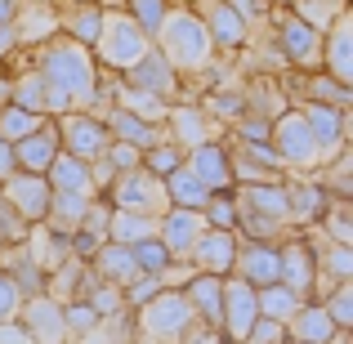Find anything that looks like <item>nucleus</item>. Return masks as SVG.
<instances>
[{"instance_id":"nucleus-8","label":"nucleus","mask_w":353,"mask_h":344,"mask_svg":"<svg viewBox=\"0 0 353 344\" xmlns=\"http://www.w3.org/2000/svg\"><path fill=\"white\" fill-rule=\"evenodd\" d=\"M161 130H165V139H170L179 152H192V148H201V143H215L224 125H219L201 103H170Z\"/></svg>"},{"instance_id":"nucleus-19","label":"nucleus","mask_w":353,"mask_h":344,"mask_svg":"<svg viewBox=\"0 0 353 344\" xmlns=\"http://www.w3.org/2000/svg\"><path fill=\"white\" fill-rule=\"evenodd\" d=\"M206 232V219H201V210H179L170 206L161 219H157V241L165 246V255L170 259H188L192 241Z\"/></svg>"},{"instance_id":"nucleus-52","label":"nucleus","mask_w":353,"mask_h":344,"mask_svg":"<svg viewBox=\"0 0 353 344\" xmlns=\"http://www.w3.org/2000/svg\"><path fill=\"white\" fill-rule=\"evenodd\" d=\"M233 134L241 139V143H268V134H273V121L241 112V117L233 121Z\"/></svg>"},{"instance_id":"nucleus-14","label":"nucleus","mask_w":353,"mask_h":344,"mask_svg":"<svg viewBox=\"0 0 353 344\" xmlns=\"http://www.w3.org/2000/svg\"><path fill=\"white\" fill-rule=\"evenodd\" d=\"M228 152V170H233V183H277L282 179V165H277L273 148L268 143H237L224 148Z\"/></svg>"},{"instance_id":"nucleus-42","label":"nucleus","mask_w":353,"mask_h":344,"mask_svg":"<svg viewBox=\"0 0 353 344\" xmlns=\"http://www.w3.org/2000/svg\"><path fill=\"white\" fill-rule=\"evenodd\" d=\"M45 121H50V117H36V112H27V108H14V103H9L5 112H0V139H5V143H18V139L36 134Z\"/></svg>"},{"instance_id":"nucleus-5","label":"nucleus","mask_w":353,"mask_h":344,"mask_svg":"<svg viewBox=\"0 0 353 344\" xmlns=\"http://www.w3.org/2000/svg\"><path fill=\"white\" fill-rule=\"evenodd\" d=\"M134 313H139L134 331L152 344H179L192 331V322H197V313H192V304H188L183 291H157L152 300Z\"/></svg>"},{"instance_id":"nucleus-63","label":"nucleus","mask_w":353,"mask_h":344,"mask_svg":"<svg viewBox=\"0 0 353 344\" xmlns=\"http://www.w3.org/2000/svg\"><path fill=\"white\" fill-rule=\"evenodd\" d=\"M77 5H94V0H77Z\"/></svg>"},{"instance_id":"nucleus-53","label":"nucleus","mask_w":353,"mask_h":344,"mask_svg":"<svg viewBox=\"0 0 353 344\" xmlns=\"http://www.w3.org/2000/svg\"><path fill=\"white\" fill-rule=\"evenodd\" d=\"M103 152H108V161L117 165V174H125V170H139V165H143V152H139V148H130V143H117V139L103 148Z\"/></svg>"},{"instance_id":"nucleus-23","label":"nucleus","mask_w":353,"mask_h":344,"mask_svg":"<svg viewBox=\"0 0 353 344\" xmlns=\"http://www.w3.org/2000/svg\"><path fill=\"white\" fill-rule=\"evenodd\" d=\"M277 259H282V277H277V282H282L291 295H300V300H313L318 268H313L309 241H300V232H291V241H286V246H277Z\"/></svg>"},{"instance_id":"nucleus-50","label":"nucleus","mask_w":353,"mask_h":344,"mask_svg":"<svg viewBox=\"0 0 353 344\" xmlns=\"http://www.w3.org/2000/svg\"><path fill=\"white\" fill-rule=\"evenodd\" d=\"M130 250H134V264H139V273H161V268L165 264H170V255H165V246H161V241H139V246H130Z\"/></svg>"},{"instance_id":"nucleus-12","label":"nucleus","mask_w":353,"mask_h":344,"mask_svg":"<svg viewBox=\"0 0 353 344\" xmlns=\"http://www.w3.org/2000/svg\"><path fill=\"white\" fill-rule=\"evenodd\" d=\"M18 327L32 336V344H72L63 304H54L50 295H32V300L18 304Z\"/></svg>"},{"instance_id":"nucleus-41","label":"nucleus","mask_w":353,"mask_h":344,"mask_svg":"<svg viewBox=\"0 0 353 344\" xmlns=\"http://www.w3.org/2000/svg\"><path fill=\"white\" fill-rule=\"evenodd\" d=\"M99 14H103V9L99 5H77V9H68V14H63V23H68V41H77V45H94V36H99Z\"/></svg>"},{"instance_id":"nucleus-33","label":"nucleus","mask_w":353,"mask_h":344,"mask_svg":"<svg viewBox=\"0 0 353 344\" xmlns=\"http://www.w3.org/2000/svg\"><path fill=\"white\" fill-rule=\"evenodd\" d=\"M108 219H112V206H108V201H90V210H85V219H81V228L68 237L72 255H77V259H90V255H94V250L108 241Z\"/></svg>"},{"instance_id":"nucleus-35","label":"nucleus","mask_w":353,"mask_h":344,"mask_svg":"<svg viewBox=\"0 0 353 344\" xmlns=\"http://www.w3.org/2000/svg\"><path fill=\"white\" fill-rule=\"evenodd\" d=\"M9 103L27 108V112H36V117H50V99H45L41 72L27 68V72H18V77H9Z\"/></svg>"},{"instance_id":"nucleus-22","label":"nucleus","mask_w":353,"mask_h":344,"mask_svg":"<svg viewBox=\"0 0 353 344\" xmlns=\"http://www.w3.org/2000/svg\"><path fill=\"white\" fill-rule=\"evenodd\" d=\"M286 183V210H291V228H304V224H318L322 210L331 206V192L322 188L313 174H291Z\"/></svg>"},{"instance_id":"nucleus-10","label":"nucleus","mask_w":353,"mask_h":344,"mask_svg":"<svg viewBox=\"0 0 353 344\" xmlns=\"http://www.w3.org/2000/svg\"><path fill=\"white\" fill-rule=\"evenodd\" d=\"M54 130H59V148L72 152V156H81V161H94V156L112 143V139H108V125L99 117H90V112L54 117Z\"/></svg>"},{"instance_id":"nucleus-59","label":"nucleus","mask_w":353,"mask_h":344,"mask_svg":"<svg viewBox=\"0 0 353 344\" xmlns=\"http://www.w3.org/2000/svg\"><path fill=\"white\" fill-rule=\"evenodd\" d=\"M18 18V0H0V27H14Z\"/></svg>"},{"instance_id":"nucleus-13","label":"nucleus","mask_w":353,"mask_h":344,"mask_svg":"<svg viewBox=\"0 0 353 344\" xmlns=\"http://www.w3.org/2000/svg\"><path fill=\"white\" fill-rule=\"evenodd\" d=\"M255 322H259L255 286H246L241 277H224V313H219V336H228V344H241Z\"/></svg>"},{"instance_id":"nucleus-6","label":"nucleus","mask_w":353,"mask_h":344,"mask_svg":"<svg viewBox=\"0 0 353 344\" xmlns=\"http://www.w3.org/2000/svg\"><path fill=\"white\" fill-rule=\"evenodd\" d=\"M273 32H277L282 63H295L300 72H322V32L318 27H309L295 9H277Z\"/></svg>"},{"instance_id":"nucleus-57","label":"nucleus","mask_w":353,"mask_h":344,"mask_svg":"<svg viewBox=\"0 0 353 344\" xmlns=\"http://www.w3.org/2000/svg\"><path fill=\"white\" fill-rule=\"evenodd\" d=\"M0 344H32V336H27L14 318V322H0Z\"/></svg>"},{"instance_id":"nucleus-18","label":"nucleus","mask_w":353,"mask_h":344,"mask_svg":"<svg viewBox=\"0 0 353 344\" xmlns=\"http://www.w3.org/2000/svg\"><path fill=\"white\" fill-rule=\"evenodd\" d=\"M246 286H273L282 277V259H277V246H264V241H237V255H233V273Z\"/></svg>"},{"instance_id":"nucleus-56","label":"nucleus","mask_w":353,"mask_h":344,"mask_svg":"<svg viewBox=\"0 0 353 344\" xmlns=\"http://www.w3.org/2000/svg\"><path fill=\"white\" fill-rule=\"evenodd\" d=\"M179 344H224V336H219L215 327H206V322H192V331Z\"/></svg>"},{"instance_id":"nucleus-31","label":"nucleus","mask_w":353,"mask_h":344,"mask_svg":"<svg viewBox=\"0 0 353 344\" xmlns=\"http://www.w3.org/2000/svg\"><path fill=\"white\" fill-rule=\"evenodd\" d=\"M183 295H188V304H192V313H197V322H206V327L219 331V313H224V277L197 273L188 286H183Z\"/></svg>"},{"instance_id":"nucleus-26","label":"nucleus","mask_w":353,"mask_h":344,"mask_svg":"<svg viewBox=\"0 0 353 344\" xmlns=\"http://www.w3.org/2000/svg\"><path fill=\"white\" fill-rule=\"evenodd\" d=\"M237 210H250V215L277 219V224H291V210H286V183H237Z\"/></svg>"},{"instance_id":"nucleus-49","label":"nucleus","mask_w":353,"mask_h":344,"mask_svg":"<svg viewBox=\"0 0 353 344\" xmlns=\"http://www.w3.org/2000/svg\"><path fill=\"white\" fill-rule=\"evenodd\" d=\"M206 112L224 125V121H237L241 112H246V99H241V90H219V94H210Z\"/></svg>"},{"instance_id":"nucleus-37","label":"nucleus","mask_w":353,"mask_h":344,"mask_svg":"<svg viewBox=\"0 0 353 344\" xmlns=\"http://www.w3.org/2000/svg\"><path fill=\"white\" fill-rule=\"evenodd\" d=\"M161 188H165V201H170V206H179V210H201V206L210 201V192L201 188V183L192 179V174L183 170V165H179L174 174H165Z\"/></svg>"},{"instance_id":"nucleus-32","label":"nucleus","mask_w":353,"mask_h":344,"mask_svg":"<svg viewBox=\"0 0 353 344\" xmlns=\"http://www.w3.org/2000/svg\"><path fill=\"white\" fill-rule=\"evenodd\" d=\"M90 210V197H77V192H50V210H45L41 228L54 232V237H72V232L81 228V219H85Z\"/></svg>"},{"instance_id":"nucleus-47","label":"nucleus","mask_w":353,"mask_h":344,"mask_svg":"<svg viewBox=\"0 0 353 344\" xmlns=\"http://www.w3.org/2000/svg\"><path fill=\"white\" fill-rule=\"evenodd\" d=\"M295 14L322 32V27L336 23V14H345V0H295Z\"/></svg>"},{"instance_id":"nucleus-4","label":"nucleus","mask_w":353,"mask_h":344,"mask_svg":"<svg viewBox=\"0 0 353 344\" xmlns=\"http://www.w3.org/2000/svg\"><path fill=\"white\" fill-rule=\"evenodd\" d=\"M268 148H273L277 165L291 174H318L322 170V156L318 143H313V130L304 121L300 108H286L282 117H273V134H268Z\"/></svg>"},{"instance_id":"nucleus-40","label":"nucleus","mask_w":353,"mask_h":344,"mask_svg":"<svg viewBox=\"0 0 353 344\" xmlns=\"http://www.w3.org/2000/svg\"><path fill=\"white\" fill-rule=\"evenodd\" d=\"M304 90H309V103H327V108H340V112H349V103H353V94H349V85H340V81H331L327 72H309V81H304Z\"/></svg>"},{"instance_id":"nucleus-44","label":"nucleus","mask_w":353,"mask_h":344,"mask_svg":"<svg viewBox=\"0 0 353 344\" xmlns=\"http://www.w3.org/2000/svg\"><path fill=\"white\" fill-rule=\"evenodd\" d=\"M318 228L327 232L331 241H340V246H353V219H349V201H340V197H331V206L322 210V219H318Z\"/></svg>"},{"instance_id":"nucleus-27","label":"nucleus","mask_w":353,"mask_h":344,"mask_svg":"<svg viewBox=\"0 0 353 344\" xmlns=\"http://www.w3.org/2000/svg\"><path fill=\"white\" fill-rule=\"evenodd\" d=\"M9 148H14V165H18V170L45 174V170H50V161L59 156V130H54V121H45L36 134L18 139V143H9Z\"/></svg>"},{"instance_id":"nucleus-62","label":"nucleus","mask_w":353,"mask_h":344,"mask_svg":"<svg viewBox=\"0 0 353 344\" xmlns=\"http://www.w3.org/2000/svg\"><path fill=\"white\" fill-rule=\"evenodd\" d=\"M282 344H304V340H282Z\"/></svg>"},{"instance_id":"nucleus-9","label":"nucleus","mask_w":353,"mask_h":344,"mask_svg":"<svg viewBox=\"0 0 353 344\" xmlns=\"http://www.w3.org/2000/svg\"><path fill=\"white\" fill-rule=\"evenodd\" d=\"M309 255H313V268H318L313 300H322V295H327L331 286H340V282H353V246L331 241L318 224H313V232H309Z\"/></svg>"},{"instance_id":"nucleus-36","label":"nucleus","mask_w":353,"mask_h":344,"mask_svg":"<svg viewBox=\"0 0 353 344\" xmlns=\"http://www.w3.org/2000/svg\"><path fill=\"white\" fill-rule=\"evenodd\" d=\"M152 237H157V219L148 215L112 210V219H108V241H117V246H139V241H152Z\"/></svg>"},{"instance_id":"nucleus-43","label":"nucleus","mask_w":353,"mask_h":344,"mask_svg":"<svg viewBox=\"0 0 353 344\" xmlns=\"http://www.w3.org/2000/svg\"><path fill=\"white\" fill-rule=\"evenodd\" d=\"M318 304L327 309V318H331V327H336V331H349V327H353V282L331 286V291L322 295Z\"/></svg>"},{"instance_id":"nucleus-17","label":"nucleus","mask_w":353,"mask_h":344,"mask_svg":"<svg viewBox=\"0 0 353 344\" xmlns=\"http://www.w3.org/2000/svg\"><path fill=\"white\" fill-rule=\"evenodd\" d=\"M192 14L206 23L210 45H215V50H237V45H246L250 32H255V27H246L237 18V9L228 5V0H197V9H192Z\"/></svg>"},{"instance_id":"nucleus-16","label":"nucleus","mask_w":353,"mask_h":344,"mask_svg":"<svg viewBox=\"0 0 353 344\" xmlns=\"http://www.w3.org/2000/svg\"><path fill=\"white\" fill-rule=\"evenodd\" d=\"M300 112H304V121H309V130H313V143H318L322 165H327V161H336V156L345 152L349 112H340V108H327V103H304Z\"/></svg>"},{"instance_id":"nucleus-58","label":"nucleus","mask_w":353,"mask_h":344,"mask_svg":"<svg viewBox=\"0 0 353 344\" xmlns=\"http://www.w3.org/2000/svg\"><path fill=\"white\" fill-rule=\"evenodd\" d=\"M14 170H18V165H14V148H9L5 139H0V183H5Z\"/></svg>"},{"instance_id":"nucleus-38","label":"nucleus","mask_w":353,"mask_h":344,"mask_svg":"<svg viewBox=\"0 0 353 344\" xmlns=\"http://www.w3.org/2000/svg\"><path fill=\"white\" fill-rule=\"evenodd\" d=\"M255 304H259V318L282 322V327H286V322H291V313L300 309L304 300H300V295H291L282 282H273V286H259V291H255Z\"/></svg>"},{"instance_id":"nucleus-3","label":"nucleus","mask_w":353,"mask_h":344,"mask_svg":"<svg viewBox=\"0 0 353 344\" xmlns=\"http://www.w3.org/2000/svg\"><path fill=\"white\" fill-rule=\"evenodd\" d=\"M148 50H152V41L139 32V23L125 9H103V14H99V36H94V45H90L94 68L112 72V77H125Z\"/></svg>"},{"instance_id":"nucleus-55","label":"nucleus","mask_w":353,"mask_h":344,"mask_svg":"<svg viewBox=\"0 0 353 344\" xmlns=\"http://www.w3.org/2000/svg\"><path fill=\"white\" fill-rule=\"evenodd\" d=\"M18 304H23L18 286L9 282V273H0V322H14L18 318Z\"/></svg>"},{"instance_id":"nucleus-34","label":"nucleus","mask_w":353,"mask_h":344,"mask_svg":"<svg viewBox=\"0 0 353 344\" xmlns=\"http://www.w3.org/2000/svg\"><path fill=\"white\" fill-rule=\"evenodd\" d=\"M336 336V327H331L327 309H322L318 300H304L300 309L291 313V322H286V340H304V344H327Z\"/></svg>"},{"instance_id":"nucleus-15","label":"nucleus","mask_w":353,"mask_h":344,"mask_svg":"<svg viewBox=\"0 0 353 344\" xmlns=\"http://www.w3.org/2000/svg\"><path fill=\"white\" fill-rule=\"evenodd\" d=\"M237 232L228 228H206L197 241H192L188 250V264L197 268V273H210V277H228L233 273V255H237Z\"/></svg>"},{"instance_id":"nucleus-29","label":"nucleus","mask_w":353,"mask_h":344,"mask_svg":"<svg viewBox=\"0 0 353 344\" xmlns=\"http://www.w3.org/2000/svg\"><path fill=\"white\" fill-rule=\"evenodd\" d=\"M45 183H50V192H77V197H90L94 201V183H90V161H81V156L63 152L50 161V170H45Z\"/></svg>"},{"instance_id":"nucleus-30","label":"nucleus","mask_w":353,"mask_h":344,"mask_svg":"<svg viewBox=\"0 0 353 344\" xmlns=\"http://www.w3.org/2000/svg\"><path fill=\"white\" fill-rule=\"evenodd\" d=\"M85 264H90V273H94L99 282H112V286H125V282H134V277H139L134 250H130V246H117V241H103V246H99Z\"/></svg>"},{"instance_id":"nucleus-20","label":"nucleus","mask_w":353,"mask_h":344,"mask_svg":"<svg viewBox=\"0 0 353 344\" xmlns=\"http://www.w3.org/2000/svg\"><path fill=\"white\" fill-rule=\"evenodd\" d=\"M322 72L353 90V18L349 14H336L331 32L322 36Z\"/></svg>"},{"instance_id":"nucleus-28","label":"nucleus","mask_w":353,"mask_h":344,"mask_svg":"<svg viewBox=\"0 0 353 344\" xmlns=\"http://www.w3.org/2000/svg\"><path fill=\"white\" fill-rule=\"evenodd\" d=\"M54 32H59V14L50 9V0H18V18H14L18 45H45Z\"/></svg>"},{"instance_id":"nucleus-54","label":"nucleus","mask_w":353,"mask_h":344,"mask_svg":"<svg viewBox=\"0 0 353 344\" xmlns=\"http://www.w3.org/2000/svg\"><path fill=\"white\" fill-rule=\"evenodd\" d=\"M282 340H286V327H282V322H268V318H259L255 327L246 331V340H241V344H282Z\"/></svg>"},{"instance_id":"nucleus-60","label":"nucleus","mask_w":353,"mask_h":344,"mask_svg":"<svg viewBox=\"0 0 353 344\" xmlns=\"http://www.w3.org/2000/svg\"><path fill=\"white\" fill-rule=\"evenodd\" d=\"M9 108V77H0V112Z\"/></svg>"},{"instance_id":"nucleus-51","label":"nucleus","mask_w":353,"mask_h":344,"mask_svg":"<svg viewBox=\"0 0 353 344\" xmlns=\"http://www.w3.org/2000/svg\"><path fill=\"white\" fill-rule=\"evenodd\" d=\"M63 322H68V336L77 340V336H85V331L99 322V313L90 309L85 300H72V304H63Z\"/></svg>"},{"instance_id":"nucleus-24","label":"nucleus","mask_w":353,"mask_h":344,"mask_svg":"<svg viewBox=\"0 0 353 344\" xmlns=\"http://www.w3.org/2000/svg\"><path fill=\"white\" fill-rule=\"evenodd\" d=\"M90 117H99V121L108 125V139L130 143V148H139V152H148V148H157V143L165 139L161 125H152V121H139L134 112H125V108H99V112H90Z\"/></svg>"},{"instance_id":"nucleus-64","label":"nucleus","mask_w":353,"mask_h":344,"mask_svg":"<svg viewBox=\"0 0 353 344\" xmlns=\"http://www.w3.org/2000/svg\"><path fill=\"white\" fill-rule=\"evenodd\" d=\"M286 5H295V0H286Z\"/></svg>"},{"instance_id":"nucleus-46","label":"nucleus","mask_w":353,"mask_h":344,"mask_svg":"<svg viewBox=\"0 0 353 344\" xmlns=\"http://www.w3.org/2000/svg\"><path fill=\"white\" fill-rule=\"evenodd\" d=\"M165 9H170V0H125V14L139 23V32H143L148 41L157 36V27H161Z\"/></svg>"},{"instance_id":"nucleus-45","label":"nucleus","mask_w":353,"mask_h":344,"mask_svg":"<svg viewBox=\"0 0 353 344\" xmlns=\"http://www.w3.org/2000/svg\"><path fill=\"white\" fill-rule=\"evenodd\" d=\"M179 165H183V152L170 143V139H161L157 148H148V152H143V170L152 174V179H165V174H174Z\"/></svg>"},{"instance_id":"nucleus-11","label":"nucleus","mask_w":353,"mask_h":344,"mask_svg":"<svg viewBox=\"0 0 353 344\" xmlns=\"http://www.w3.org/2000/svg\"><path fill=\"white\" fill-rule=\"evenodd\" d=\"M0 197L9 201V210H14L27 228H36L45 219V210H50V183H45V174L14 170L5 183H0Z\"/></svg>"},{"instance_id":"nucleus-61","label":"nucleus","mask_w":353,"mask_h":344,"mask_svg":"<svg viewBox=\"0 0 353 344\" xmlns=\"http://www.w3.org/2000/svg\"><path fill=\"white\" fill-rule=\"evenodd\" d=\"M327 344H349V340H345V331H336V336H331Z\"/></svg>"},{"instance_id":"nucleus-7","label":"nucleus","mask_w":353,"mask_h":344,"mask_svg":"<svg viewBox=\"0 0 353 344\" xmlns=\"http://www.w3.org/2000/svg\"><path fill=\"white\" fill-rule=\"evenodd\" d=\"M108 206H112V210H130V215L161 219L165 210H170V201H165L161 179H152V174L139 165V170H125V174L112 179V188H108Z\"/></svg>"},{"instance_id":"nucleus-48","label":"nucleus","mask_w":353,"mask_h":344,"mask_svg":"<svg viewBox=\"0 0 353 344\" xmlns=\"http://www.w3.org/2000/svg\"><path fill=\"white\" fill-rule=\"evenodd\" d=\"M201 219H206V228H228V232H233V224H237V201L228 197V192H210V201L201 206Z\"/></svg>"},{"instance_id":"nucleus-25","label":"nucleus","mask_w":353,"mask_h":344,"mask_svg":"<svg viewBox=\"0 0 353 344\" xmlns=\"http://www.w3.org/2000/svg\"><path fill=\"white\" fill-rule=\"evenodd\" d=\"M121 81H125V85H134V90H148V94H157L161 103H174V94H179V85H183V81L174 77V68H170V63H165L157 50H148Z\"/></svg>"},{"instance_id":"nucleus-1","label":"nucleus","mask_w":353,"mask_h":344,"mask_svg":"<svg viewBox=\"0 0 353 344\" xmlns=\"http://www.w3.org/2000/svg\"><path fill=\"white\" fill-rule=\"evenodd\" d=\"M36 72L45 81V99H50V121L63 112H90V103H99V68L94 54L85 45L68 41V36H50L45 45H36Z\"/></svg>"},{"instance_id":"nucleus-2","label":"nucleus","mask_w":353,"mask_h":344,"mask_svg":"<svg viewBox=\"0 0 353 344\" xmlns=\"http://www.w3.org/2000/svg\"><path fill=\"white\" fill-rule=\"evenodd\" d=\"M152 50L170 63L179 81L183 77H201V72H210V63H215V45H210L206 23L183 5L165 9L161 27H157V36H152Z\"/></svg>"},{"instance_id":"nucleus-21","label":"nucleus","mask_w":353,"mask_h":344,"mask_svg":"<svg viewBox=\"0 0 353 344\" xmlns=\"http://www.w3.org/2000/svg\"><path fill=\"white\" fill-rule=\"evenodd\" d=\"M183 170H188L206 192H228V188H233L228 152H224V143H219V139H215V143L192 148V152H183Z\"/></svg>"},{"instance_id":"nucleus-39","label":"nucleus","mask_w":353,"mask_h":344,"mask_svg":"<svg viewBox=\"0 0 353 344\" xmlns=\"http://www.w3.org/2000/svg\"><path fill=\"white\" fill-rule=\"evenodd\" d=\"M130 336H134V322H130V309H125V313H112V318H99L72 344H130Z\"/></svg>"}]
</instances>
